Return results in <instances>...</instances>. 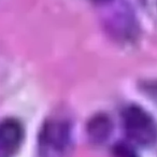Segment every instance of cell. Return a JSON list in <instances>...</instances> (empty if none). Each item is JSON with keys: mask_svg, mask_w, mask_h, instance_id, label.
Wrapping results in <instances>:
<instances>
[{"mask_svg": "<svg viewBox=\"0 0 157 157\" xmlns=\"http://www.w3.org/2000/svg\"><path fill=\"white\" fill-rule=\"evenodd\" d=\"M123 123L126 133L132 141L141 145H151L157 139V127L147 112L139 107H129L125 110Z\"/></svg>", "mask_w": 157, "mask_h": 157, "instance_id": "obj_1", "label": "cell"}, {"mask_svg": "<svg viewBox=\"0 0 157 157\" xmlns=\"http://www.w3.org/2000/svg\"><path fill=\"white\" fill-rule=\"evenodd\" d=\"M70 141V130L63 121H51L44 125L41 132V144L48 152L61 153Z\"/></svg>", "mask_w": 157, "mask_h": 157, "instance_id": "obj_2", "label": "cell"}, {"mask_svg": "<svg viewBox=\"0 0 157 157\" xmlns=\"http://www.w3.org/2000/svg\"><path fill=\"white\" fill-rule=\"evenodd\" d=\"M23 138V128L15 120H6L0 123V151L14 152L20 146Z\"/></svg>", "mask_w": 157, "mask_h": 157, "instance_id": "obj_3", "label": "cell"}, {"mask_svg": "<svg viewBox=\"0 0 157 157\" xmlns=\"http://www.w3.org/2000/svg\"><path fill=\"white\" fill-rule=\"evenodd\" d=\"M112 130V123L108 116L103 114L96 115L90 121L87 125V133L90 140L96 143L108 139Z\"/></svg>", "mask_w": 157, "mask_h": 157, "instance_id": "obj_4", "label": "cell"}, {"mask_svg": "<svg viewBox=\"0 0 157 157\" xmlns=\"http://www.w3.org/2000/svg\"><path fill=\"white\" fill-rule=\"evenodd\" d=\"M114 153L116 157H137L126 144H118L114 150Z\"/></svg>", "mask_w": 157, "mask_h": 157, "instance_id": "obj_5", "label": "cell"}, {"mask_svg": "<svg viewBox=\"0 0 157 157\" xmlns=\"http://www.w3.org/2000/svg\"><path fill=\"white\" fill-rule=\"evenodd\" d=\"M144 88H145V92L148 95V97H151L157 103V81L148 83L147 85L144 86Z\"/></svg>", "mask_w": 157, "mask_h": 157, "instance_id": "obj_6", "label": "cell"}, {"mask_svg": "<svg viewBox=\"0 0 157 157\" xmlns=\"http://www.w3.org/2000/svg\"><path fill=\"white\" fill-rule=\"evenodd\" d=\"M95 1H107V0H95Z\"/></svg>", "mask_w": 157, "mask_h": 157, "instance_id": "obj_7", "label": "cell"}]
</instances>
